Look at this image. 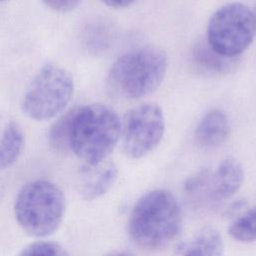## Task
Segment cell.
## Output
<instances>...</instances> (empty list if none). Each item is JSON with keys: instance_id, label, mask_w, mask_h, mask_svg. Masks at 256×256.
<instances>
[{"instance_id": "19", "label": "cell", "mask_w": 256, "mask_h": 256, "mask_svg": "<svg viewBox=\"0 0 256 256\" xmlns=\"http://www.w3.org/2000/svg\"><path fill=\"white\" fill-rule=\"evenodd\" d=\"M103 256H134V255L126 251H111L106 253Z\"/></svg>"}, {"instance_id": "21", "label": "cell", "mask_w": 256, "mask_h": 256, "mask_svg": "<svg viewBox=\"0 0 256 256\" xmlns=\"http://www.w3.org/2000/svg\"><path fill=\"white\" fill-rule=\"evenodd\" d=\"M254 16H255V20H256V12L254 13Z\"/></svg>"}, {"instance_id": "18", "label": "cell", "mask_w": 256, "mask_h": 256, "mask_svg": "<svg viewBox=\"0 0 256 256\" xmlns=\"http://www.w3.org/2000/svg\"><path fill=\"white\" fill-rule=\"evenodd\" d=\"M105 5L111 8H125L129 5H131L135 0H101Z\"/></svg>"}, {"instance_id": "14", "label": "cell", "mask_w": 256, "mask_h": 256, "mask_svg": "<svg viewBox=\"0 0 256 256\" xmlns=\"http://www.w3.org/2000/svg\"><path fill=\"white\" fill-rule=\"evenodd\" d=\"M75 110L76 106L57 116V119L48 130V144L50 148L57 153L64 154L71 151L70 142Z\"/></svg>"}, {"instance_id": "6", "label": "cell", "mask_w": 256, "mask_h": 256, "mask_svg": "<svg viewBox=\"0 0 256 256\" xmlns=\"http://www.w3.org/2000/svg\"><path fill=\"white\" fill-rule=\"evenodd\" d=\"M256 20L251 9L243 3L231 2L217 9L207 27V42L219 54L236 58L253 41Z\"/></svg>"}, {"instance_id": "2", "label": "cell", "mask_w": 256, "mask_h": 256, "mask_svg": "<svg viewBox=\"0 0 256 256\" xmlns=\"http://www.w3.org/2000/svg\"><path fill=\"white\" fill-rule=\"evenodd\" d=\"M120 136L121 120L112 107L101 103L76 106L70 149L84 164L107 160Z\"/></svg>"}, {"instance_id": "4", "label": "cell", "mask_w": 256, "mask_h": 256, "mask_svg": "<svg viewBox=\"0 0 256 256\" xmlns=\"http://www.w3.org/2000/svg\"><path fill=\"white\" fill-rule=\"evenodd\" d=\"M65 196L55 183L38 179L18 192L14 214L18 225L33 237H46L60 226L65 213Z\"/></svg>"}, {"instance_id": "13", "label": "cell", "mask_w": 256, "mask_h": 256, "mask_svg": "<svg viewBox=\"0 0 256 256\" xmlns=\"http://www.w3.org/2000/svg\"><path fill=\"white\" fill-rule=\"evenodd\" d=\"M25 146V135L14 120L7 122L0 135V170L11 167L21 156Z\"/></svg>"}, {"instance_id": "12", "label": "cell", "mask_w": 256, "mask_h": 256, "mask_svg": "<svg viewBox=\"0 0 256 256\" xmlns=\"http://www.w3.org/2000/svg\"><path fill=\"white\" fill-rule=\"evenodd\" d=\"M190 59L195 71L206 76L223 75L235 67V58L219 54L207 41H199L194 45Z\"/></svg>"}, {"instance_id": "8", "label": "cell", "mask_w": 256, "mask_h": 256, "mask_svg": "<svg viewBox=\"0 0 256 256\" xmlns=\"http://www.w3.org/2000/svg\"><path fill=\"white\" fill-rule=\"evenodd\" d=\"M117 166L109 160L98 164H84L77 181V191L84 200H95L106 194L117 179Z\"/></svg>"}, {"instance_id": "7", "label": "cell", "mask_w": 256, "mask_h": 256, "mask_svg": "<svg viewBox=\"0 0 256 256\" xmlns=\"http://www.w3.org/2000/svg\"><path fill=\"white\" fill-rule=\"evenodd\" d=\"M165 129L162 109L155 103H144L129 110L121 121L123 152L130 158H141L160 143Z\"/></svg>"}, {"instance_id": "15", "label": "cell", "mask_w": 256, "mask_h": 256, "mask_svg": "<svg viewBox=\"0 0 256 256\" xmlns=\"http://www.w3.org/2000/svg\"><path fill=\"white\" fill-rule=\"evenodd\" d=\"M230 236L239 242L250 243L256 241V207H253L239 217L229 226Z\"/></svg>"}, {"instance_id": "11", "label": "cell", "mask_w": 256, "mask_h": 256, "mask_svg": "<svg viewBox=\"0 0 256 256\" xmlns=\"http://www.w3.org/2000/svg\"><path fill=\"white\" fill-rule=\"evenodd\" d=\"M176 256H223L224 243L221 234L213 227L207 226L192 237L176 246Z\"/></svg>"}, {"instance_id": "10", "label": "cell", "mask_w": 256, "mask_h": 256, "mask_svg": "<svg viewBox=\"0 0 256 256\" xmlns=\"http://www.w3.org/2000/svg\"><path fill=\"white\" fill-rule=\"evenodd\" d=\"M229 131L227 114L222 109H211L197 124L195 141L202 148H215L226 140Z\"/></svg>"}, {"instance_id": "20", "label": "cell", "mask_w": 256, "mask_h": 256, "mask_svg": "<svg viewBox=\"0 0 256 256\" xmlns=\"http://www.w3.org/2000/svg\"><path fill=\"white\" fill-rule=\"evenodd\" d=\"M5 1H8V0H0V2H5Z\"/></svg>"}, {"instance_id": "9", "label": "cell", "mask_w": 256, "mask_h": 256, "mask_svg": "<svg viewBox=\"0 0 256 256\" xmlns=\"http://www.w3.org/2000/svg\"><path fill=\"white\" fill-rule=\"evenodd\" d=\"M243 180L241 163L232 157L225 158L210 174L208 193L215 200L229 199L240 189Z\"/></svg>"}, {"instance_id": "1", "label": "cell", "mask_w": 256, "mask_h": 256, "mask_svg": "<svg viewBox=\"0 0 256 256\" xmlns=\"http://www.w3.org/2000/svg\"><path fill=\"white\" fill-rule=\"evenodd\" d=\"M181 223V209L176 197L168 190L156 189L143 195L133 206L128 234L139 248L158 250L178 236Z\"/></svg>"}, {"instance_id": "17", "label": "cell", "mask_w": 256, "mask_h": 256, "mask_svg": "<svg viewBox=\"0 0 256 256\" xmlns=\"http://www.w3.org/2000/svg\"><path fill=\"white\" fill-rule=\"evenodd\" d=\"M48 8L55 12L67 13L74 10L82 0H41Z\"/></svg>"}, {"instance_id": "16", "label": "cell", "mask_w": 256, "mask_h": 256, "mask_svg": "<svg viewBox=\"0 0 256 256\" xmlns=\"http://www.w3.org/2000/svg\"><path fill=\"white\" fill-rule=\"evenodd\" d=\"M17 256H69L63 246L53 241H35L25 246Z\"/></svg>"}, {"instance_id": "3", "label": "cell", "mask_w": 256, "mask_h": 256, "mask_svg": "<svg viewBox=\"0 0 256 256\" xmlns=\"http://www.w3.org/2000/svg\"><path fill=\"white\" fill-rule=\"evenodd\" d=\"M166 53L155 46H145L121 55L111 66L109 91L124 99L145 97L161 85L167 70Z\"/></svg>"}, {"instance_id": "5", "label": "cell", "mask_w": 256, "mask_h": 256, "mask_svg": "<svg viewBox=\"0 0 256 256\" xmlns=\"http://www.w3.org/2000/svg\"><path fill=\"white\" fill-rule=\"evenodd\" d=\"M74 93L72 74L56 63L42 66L25 89L20 107L38 122L53 119L64 112Z\"/></svg>"}]
</instances>
